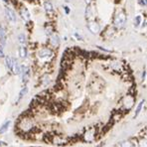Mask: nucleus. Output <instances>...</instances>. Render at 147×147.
<instances>
[{
  "label": "nucleus",
  "mask_w": 147,
  "mask_h": 147,
  "mask_svg": "<svg viewBox=\"0 0 147 147\" xmlns=\"http://www.w3.org/2000/svg\"><path fill=\"white\" fill-rule=\"evenodd\" d=\"M135 105V96L133 92H129L124 98H122L121 101V111L127 112L129 111Z\"/></svg>",
  "instance_id": "obj_1"
},
{
  "label": "nucleus",
  "mask_w": 147,
  "mask_h": 147,
  "mask_svg": "<svg viewBox=\"0 0 147 147\" xmlns=\"http://www.w3.org/2000/svg\"><path fill=\"white\" fill-rule=\"evenodd\" d=\"M126 22H127V18L124 11H119L116 13L113 19V24L116 28L121 29V28H123L126 25Z\"/></svg>",
  "instance_id": "obj_2"
},
{
  "label": "nucleus",
  "mask_w": 147,
  "mask_h": 147,
  "mask_svg": "<svg viewBox=\"0 0 147 147\" xmlns=\"http://www.w3.org/2000/svg\"><path fill=\"white\" fill-rule=\"evenodd\" d=\"M52 143L56 144V145H60V146H64L67 145L69 143V139L68 138H65L61 135H55L52 137L51 139Z\"/></svg>",
  "instance_id": "obj_3"
},
{
  "label": "nucleus",
  "mask_w": 147,
  "mask_h": 147,
  "mask_svg": "<svg viewBox=\"0 0 147 147\" xmlns=\"http://www.w3.org/2000/svg\"><path fill=\"white\" fill-rule=\"evenodd\" d=\"M110 68L116 73H123L124 72V64L121 61H118V60H115V61H112L111 64H110Z\"/></svg>",
  "instance_id": "obj_4"
},
{
  "label": "nucleus",
  "mask_w": 147,
  "mask_h": 147,
  "mask_svg": "<svg viewBox=\"0 0 147 147\" xmlns=\"http://www.w3.org/2000/svg\"><path fill=\"white\" fill-rule=\"evenodd\" d=\"M118 147H137V140L125 139L118 144Z\"/></svg>",
  "instance_id": "obj_5"
},
{
  "label": "nucleus",
  "mask_w": 147,
  "mask_h": 147,
  "mask_svg": "<svg viewBox=\"0 0 147 147\" xmlns=\"http://www.w3.org/2000/svg\"><path fill=\"white\" fill-rule=\"evenodd\" d=\"M88 28L92 34H98L99 32V30H100L99 25L96 22H94V21H90V22L88 23Z\"/></svg>",
  "instance_id": "obj_6"
},
{
  "label": "nucleus",
  "mask_w": 147,
  "mask_h": 147,
  "mask_svg": "<svg viewBox=\"0 0 147 147\" xmlns=\"http://www.w3.org/2000/svg\"><path fill=\"white\" fill-rule=\"evenodd\" d=\"M96 138V131L92 130V129H90V130L86 131L85 134H84V139L86 140V141H92V140Z\"/></svg>",
  "instance_id": "obj_7"
},
{
  "label": "nucleus",
  "mask_w": 147,
  "mask_h": 147,
  "mask_svg": "<svg viewBox=\"0 0 147 147\" xmlns=\"http://www.w3.org/2000/svg\"><path fill=\"white\" fill-rule=\"evenodd\" d=\"M53 55V52L52 50H50L48 48H44L39 52V57L42 58V59H46V58H50Z\"/></svg>",
  "instance_id": "obj_8"
},
{
  "label": "nucleus",
  "mask_w": 147,
  "mask_h": 147,
  "mask_svg": "<svg viewBox=\"0 0 147 147\" xmlns=\"http://www.w3.org/2000/svg\"><path fill=\"white\" fill-rule=\"evenodd\" d=\"M5 12H6V15H7V19L10 22H12V23L16 22V14H15V12L13 11V10L7 7L5 9Z\"/></svg>",
  "instance_id": "obj_9"
},
{
  "label": "nucleus",
  "mask_w": 147,
  "mask_h": 147,
  "mask_svg": "<svg viewBox=\"0 0 147 147\" xmlns=\"http://www.w3.org/2000/svg\"><path fill=\"white\" fill-rule=\"evenodd\" d=\"M143 107H144V99H142V100H140L139 102L137 103V105H136V107L134 109V116H133V117L136 118L139 116V114L141 113L142 109H143Z\"/></svg>",
  "instance_id": "obj_10"
},
{
  "label": "nucleus",
  "mask_w": 147,
  "mask_h": 147,
  "mask_svg": "<svg viewBox=\"0 0 147 147\" xmlns=\"http://www.w3.org/2000/svg\"><path fill=\"white\" fill-rule=\"evenodd\" d=\"M137 147H147V137L143 135H140L137 138Z\"/></svg>",
  "instance_id": "obj_11"
},
{
  "label": "nucleus",
  "mask_w": 147,
  "mask_h": 147,
  "mask_svg": "<svg viewBox=\"0 0 147 147\" xmlns=\"http://www.w3.org/2000/svg\"><path fill=\"white\" fill-rule=\"evenodd\" d=\"M50 42H51L52 46L54 47H58L60 44V39H59V36L56 35V34H53L50 38Z\"/></svg>",
  "instance_id": "obj_12"
},
{
  "label": "nucleus",
  "mask_w": 147,
  "mask_h": 147,
  "mask_svg": "<svg viewBox=\"0 0 147 147\" xmlns=\"http://www.w3.org/2000/svg\"><path fill=\"white\" fill-rule=\"evenodd\" d=\"M94 9L92 8V6L88 5V7H86V17L88 19V20H90V19H92V17H94Z\"/></svg>",
  "instance_id": "obj_13"
},
{
  "label": "nucleus",
  "mask_w": 147,
  "mask_h": 147,
  "mask_svg": "<svg viewBox=\"0 0 147 147\" xmlns=\"http://www.w3.org/2000/svg\"><path fill=\"white\" fill-rule=\"evenodd\" d=\"M12 70H13V72H14L15 74H17V75L21 74V67H20V65H19V63L17 61H13Z\"/></svg>",
  "instance_id": "obj_14"
},
{
  "label": "nucleus",
  "mask_w": 147,
  "mask_h": 147,
  "mask_svg": "<svg viewBox=\"0 0 147 147\" xmlns=\"http://www.w3.org/2000/svg\"><path fill=\"white\" fill-rule=\"evenodd\" d=\"M13 61H14V60H13L12 58L10 57V56H6V58H5V64H6V67H7L8 69H10V70H12Z\"/></svg>",
  "instance_id": "obj_15"
},
{
  "label": "nucleus",
  "mask_w": 147,
  "mask_h": 147,
  "mask_svg": "<svg viewBox=\"0 0 147 147\" xmlns=\"http://www.w3.org/2000/svg\"><path fill=\"white\" fill-rule=\"evenodd\" d=\"M21 16H22V18L24 19L25 21H28L30 19V14L26 8H22V9H21Z\"/></svg>",
  "instance_id": "obj_16"
},
{
  "label": "nucleus",
  "mask_w": 147,
  "mask_h": 147,
  "mask_svg": "<svg viewBox=\"0 0 147 147\" xmlns=\"http://www.w3.org/2000/svg\"><path fill=\"white\" fill-rule=\"evenodd\" d=\"M5 40H6L5 30H4L2 27H0V41L2 42V44H4V43H5Z\"/></svg>",
  "instance_id": "obj_17"
},
{
  "label": "nucleus",
  "mask_w": 147,
  "mask_h": 147,
  "mask_svg": "<svg viewBox=\"0 0 147 147\" xmlns=\"http://www.w3.org/2000/svg\"><path fill=\"white\" fill-rule=\"evenodd\" d=\"M19 54H20V57L23 58V59L27 57V49H26V47L24 46L20 47V49H19Z\"/></svg>",
  "instance_id": "obj_18"
},
{
  "label": "nucleus",
  "mask_w": 147,
  "mask_h": 147,
  "mask_svg": "<svg viewBox=\"0 0 147 147\" xmlns=\"http://www.w3.org/2000/svg\"><path fill=\"white\" fill-rule=\"evenodd\" d=\"M27 92H28V88H22V90H21V92H20V94H19V96H18V100H17V102H19V101L21 100V99H22V98L23 96H25L26 94H27Z\"/></svg>",
  "instance_id": "obj_19"
},
{
  "label": "nucleus",
  "mask_w": 147,
  "mask_h": 147,
  "mask_svg": "<svg viewBox=\"0 0 147 147\" xmlns=\"http://www.w3.org/2000/svg\"><path fill=\"white\" fill-rule=\"evenodd\" d=\"M9 125H10V121H6L5 123H4V124L1 126V128H0V134H2V133L5 132V131L8 129V127H9Z\"/></svg>",
  "instance_id": "obj_20"
},
{
  "label": "nucleus",
  "mask_w": 147,
  "mask_h": 147,
  "mask_svg": "<svg viewBox=\"0 0 147 147\" xmlns=\"http://www.w3.org/2000/svg\"><path fill=\"white\" fill-rule=\"evenodd\" d=\"M142 22V16L141 15H137V16L135 17V20H134V24L136 27H139L140 24H141Z\"/></svg>",
  "instance_id": "obj_21"
},
{
  "label": "nucleus",
  "mask_w": 147,
  "mask_h": 147,
  "mask_svg": "<svg viewBox=\"0 0 147 147\" xmlns=\"http://www.w3.org/2000/svg\"><path fill=\"white\" fill-rule=\"evenodd\" d=\"M44 6H45V9H46V11H48V12L53 11V5H52L50 2H46Z\"/></svg>",
  "instance_id": "obj_22"
},
{
  "label": "nucleus",
  "mask_w": 147,
  "mask_h": 147,
  "mask_svg": "<svg viewBox=\"0 0 147 147\" xmlns=\"http://www.w3.org/2000/svg\"><path fill=\"white\" fill-rule=\"evenodd\" d=\"M18 39H19V42H20L21 43V44H24V43H25V35H24V34H20V35H19V37H18Z\"/></svg>",
  "instance_id": "obj_23"
},
{
  "label": "nucleus",
  "mask_w": 147,
  "mask_h": 147,
  "mask_svg": "<svg viewBox=\"0 0 147 147\" xmlns=\"http://www.w3.org/2000/svg\"><path fill=\"white\" fill-rule=\"evenodd\" d=\"M0 57H4V51H3V46H0Z\"/></svg>",
  "instance_id": "obj_24"
},
{
  "label": "nucleus",
  "mask_w": 147,
  "mask_h": 147,
  "mask_svg": "<svg viewBox=\"0 0 147 147\" xmlns=\"http://www.w3.org/2000/svg\"><path fill=\"white\" fill-rule=\"evenodd\" d=\"M139 3L141 4V5L147 6V0H139Z\"/></svg>",
  "instance_id": "obj_25"
},
{
  "label": "nucleus",
  "mask_w": 147,
  "mask_h": 147,
  "mask_svg": "<svg viewBox=\"0 0 147 147\" xmlns=\"http://www.w3.org/2000/svg\"><path fill=\"white\" fill-rule=\"evenodd\" d=\"M145 76H146V72H145V70H144L143 72H142V77H141V80H142V82H143L144 80H145Z\"/></svg>",
  "instance_id": "obj_26"
},
{
  "label": "nucleus",
  "mask_w": 147,
  "mask_h": 147,
  "mask_svg": "<svg viewBox=\"0 0 147 147\" xmlns=\"http://www.w3.org/2000/svg\"><path fill=\"white\" fill-rule=\"evenodd\" d=\"M65 10H66V13H67V14H68V13L70 12V9H69V7H67V6L65 7Z\"/></svg>",
  "instance_id": "obj_27"
},
{
  "label": "nucleus",
  "mask_w": 147,
  "mask_h": 147,
  "mask_svg": "<svg viewBox=\"0 0 147 147\" xmlns=\"http://www.w3.org/2000/svg\"><path fill=\"white\" fill-rule=\"evenodd\" d=\"M3 1H4V2H8L9 0H3Z\"/></svg>",
  "instance_id": "obj_28"
}]
</instances>
